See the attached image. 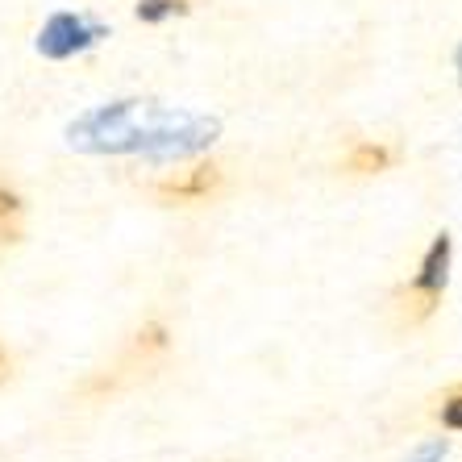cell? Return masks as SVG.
Listing matches in <instances>:
<instances>
[{"instance_id":"obj_1","label":"cell","mask_w":462,"mask_h":462,"mask_svg":"<svg viewBox=\"0 0 462 462\" xmlns=\"http://www.w3.org/2000/svg\"><path fill=\"white\" fill-rule=\"evenodd\" d=\"M213 117H196V113H159V108L142 105H117L100 108L79 125L84 142L100 151H151V154H192L217 138Z\"/></svg>"},{"instance_id":"obj_2","label":"cell","mask_w":462,"mask_h":462,"mask_svg":"<svg viewBox=\"0 0 462 462\" xmlns=\"http://www.w3.org/2000/svg\"><path fill=\"white\" fill-rule=\"evenodd\" d=\"M450 234H438L433 246L420 258V271L409 288L396 291V317L400 325H420L430 321L441 304V291H446V275H450Z\"/></svg>"},{"instance_id":"obj_3","label":"cell","mask_w":462,"mask_h":462,"mask_svg":"<svg viewBox=\"0 0 462 462\" xmlns=\"http://www.w3.org/2000/svg\"><path fill=\"white\" fill-rule=\"evenodd\" d=\"M97 38H105V25L88 22V17H76V13H59V17L46 22L42 38H38V51L51 54V59H67V54L92 46Z\"/></svg>"},{"instance_id":"obj_4","label":"cell","mask_w":462,"mask_h":462,"mask_svg":"<svg viewBox=\"0 0 462 462\" xmlns=\"http://www.w3.org/2000/svg\"><path fill=\"white\" fill-rule=\"evenodd\" d=\"M221 167L217 162H196L192 171H180L171 175V180H162L154 192H159V200H167V205H192V200H205V196H213L217 188H221Z\"/></svg>"},{"instance_id":"obj_5","label":"cell","mask_w":462,"mask_h":462,"mask_svg":"<svg viewBox=\"0 0 462 462\" xmlns=\"http://www.w3.org/2000/svg\"><path fill=\"white\" fill-rule=\"evenodd\" d=\"M22 229H25V205H22V196H17L9 183L0 180V246L22 242Z\"/></svg>"},{"instance_id":"obj_6","label":"cell","mask_w":462,"mask_h":462,"mask_svg":"<svg viewBox=\"0 0 462 462\" xmlns=\"http://www.w3.org/2000/svg\"><path fill=\"white\" fill-rule=\"evenodd\" d=\"M387 167H392V151L379 146V142H358L355 151H350V159H346V171L350 175H379Z\"/></svg>"},{"instance_id":"obj_7","label":"cell","mask_w":462,"mask_h":462,"mask_svg":"<svg viewBox=\"0 0 462 462\" xmlns=\"http://www.w3.org/2000/svg\"><path fill=\"white\" fill-rule=\"evenodd\" d=\"M183 9H188V0H142V5H138V17H142V22H162V17L183 13Z\"/></svg>"},{"instance_id":"obj_8","label":"cell","mask_w":462,"mask_h":462,"mask_svg":"<svg viewBox=\"0 0 462 462\" xmlns=\"http://www.w3.org/2000/svg\"><path fill=\"white\" fill-rule=\"evenodd\" d=\"M438 420L446 425V430H458L462 433V383L454 387L450 396L441 400V409H438Z\"/></svg>"},{"instance_id":"obj_9","label":"cell","mask_w":462,"mask_h":462,"mask_svg":"<svg viewBox=\"0 0 462 462\" xmlns=\"http://www.w3.org/2000/svg\"><path fill=\"white\" fill-rule=\"evenodd\" d=\"M441 458H446V441L438 438V441H430V446H420L409 462H441Z\"/></svg>"},{"instance_id":"obj_10","label":"cell","mask_w":462,"mask_h":462,"mask_svg":"<svg viewBox=\"0 0 462 462\" xmlns=\"http://www.w3.org/2000/svg\"><path fill=\"white\" fill-rule=\"evenodd\" d=\"M9 355H5V346H0V383H5V379H9Z\"/></svg>"},{"instance_id":"obj_11","label":"cell","mask_w":462,"mask_h":462,"mask_svg":"<svg viewBox=\"0 0 462 462\" xmlns=\"http://www.w3.org/2000/svg\"><path fill=\"white\" fill-rule=\"evenodd\" d=\"M458 71H462V51H458Z\"/></svg>"}]
</instances>
